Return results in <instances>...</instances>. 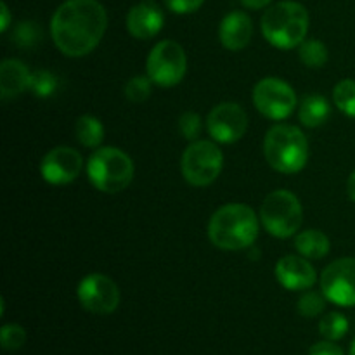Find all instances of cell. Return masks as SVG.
<instances>
[{"label":"cell","mask_w":355,"mask_h":355,"mask_svg":"<svg viewBox=\"0 0 355 355\" xmlns=\"http://www.w3.org/2000/svg\"><path fill=\"white\" fill-rule=\"evenodd\" d=\"M106 28V9L97 0H66L51 19L52 40L68 58L90 54L103 40Z\"/></svg>","instance_id":"6da1fadb"},{"label":"cell","mask_w":355,"mask_h":355,"mask_svg":"<svg viewBox=\"0 0 355 355\" xmlns=\"http://www.w3.org/2000/svg\"><path fill=\"white\" fill-rule=\"evenodd\" d=\"M259 231L260 217L245 203L224 205L208 222V238L214 246L225 252L252 248Z\"/></svg>","instance_id":"7a4b0ae2"},{"label":"cell","mask_w":355,"mask_h":355,"mask_svg":"<svg viewBox=\"0 0 355 355\" xmlns=\"http://www.w3.org/2000/svg\"><path fill=\"white\" fill-rule=\"evenodd\" d=\"M260 28L270 45L290 51L305 42L309 33V12L300 2L283 0L263 12Z\"/></svg>","instance_id":"3957f363"},{"label":"cell","mask_w":355,"mask_h":355,"mask_svg":"<svg viewBox=\"0 0 355 355\" xmlns=\"http://www.w3.org/2000/svg\"><path fill=\"white\" fill-rule=\"evenodd\" d=\"M263 156L274 170L281 173H298L309 159V142L304 132L295 125H274L263 141Z\"/></svg>","instance_id":"277c9868"},{"label":"cell","mask_w":355,"mask_h":355,"mask_svg":"<svg viewBox=\"0 0 355 355\" xmlns=\"http://www.w3.org/2000/svg\"><path fill=\"white\" fill-rule=\"evenodd\" d=\"M134 162L118 148H97L87 162V175L101 193L116 194L130 186L134 179Z\"/></svg>","instance_id":"5b68a950"},{"label":"cell","mask_w":355,"mask_h":355,"mask_svg":"<svg viewBox=\"0 0 355 355\" xmlns=\"http://www.w3.org/2000/svg\"><path fill=\"white\" fill-rule=\"evenodd\" d=\"M260 222L274 238H291L300 231L304 222V208L300 200L291 191H272L267 194L260 207Z\"/></svg>","instance_id":"8992f818"},{"label":"cell","mask_w":355,"mask_h":355,"mask_svg":"<svg viewBox=\"0 0 355 355\" xmlns=\"http://www.w3.org/2000/svg\"><path fill=\"white\" fill-rule=\"evenodd\" d=\"M182 175L191 186L205 187L217 180L224 168V155L211 141H194L186 148L180 162Z\"/></svg>","instance_id":"52a82bcc"},{"label":"cell","mask_w":355,"mask_h":355,"mask_svg":"<svg viewBox=\"0 0 355 355\" xmlns=\"http://www.w3.org/2000/svg\"><path fill=\"white\" fill-rule=\"evenodd\" d=\"M187 71L184 47L173 40H162L151 49L146 61V73L158 87H173L180 83Z\"/></svg>","instance_id":"ba28073f"},{"label":"cell","mask_w":355,"mask_h":355,"mask_svg":"<svg viewBox=\"0 0 355 355\" xmlns=\"http://www.w3.org/2000/svg\"><path fill=\"white\" fill-rule=\"evenodd\" d=\"M293 87L276 76L262 78L253 89V104L257 111L274 121L286 120L297 107Z\"/></svg>","instance_id":"9c48e42d"},{"label":"cell","mask_w":355,"mask_h":355,"mask_svg":"<svg viewBox=\"0 0 355 355\" xmlns=\"http://www.w3.org/2000/svg\"><path fill=\"white\" fill-rule=\"evenodd\" d=\"M76 297L87 312L97 315L113 314L120 305L118 284L106 274L99 272L89 274L80 281L76 288Z\"/></svg>","instance_id":"30bf717a"},{"label":"cell","mask_w":355,"mask_h":355,"mask_svg":"<svg viewBox=\"0 0 355 355\" xmlns=\"http://www.w3.org/2000/svg\"><path fill=\"white\" fill-rule=\"evenodd\" d=\"M326 300L340 307H355V259L345 257L329 263L321 274Z\"/></svg>","instance_id":"8fae6325"},{"label":"cell","mask_w":355,"mask_h":355,"mask_svg":"<svg viewBox=\"0 0 355 355\" xmlns=\"http://www.w3.org/2000/svg\"><path fill=\"white\" fill-rule=\"evenodd\" d=\"M207 128L215 142L234 144L248 130V114L239 104L220 103L208 113Z\"/></svg>","instance_id":"7c38bea8"},{"label":"cell","mask_w":355,"mask_h":355,"mask_svg":"<svg viewBox=\"0 0 355 355\" xmlns=\"http://www.w3.org/2000/svg\"><path fill=\"white\" fill-rule=\"evenodd\" d=\"M83 158L76 149L58 146L44 156L40 163L42 179L52 186H66L82 173Z\"/></svg>","instance_id":"4fadbf2b"},{"label":"cell","mask_w":355,"mask_h":355,"mask_svg":"<svg viewBox=\"0 0 355 355\" xmlns=\"http://www.w3.org/2000/svg\"><path fill=\"white\" fill-rule=\"evenodd\" d=\"M276 279L290 291H307L318 283V272L309 259L302 255H286L276 263Z\"/></svg>","instance_id":"5bb4252c"},{"label":"cell","mask_w":355,"mask_h":355,"mask_svg":"<svg viewBox=\"0 0 355 355\" xmlns=\"http://www.w3.org/2000/svg\"><path fill=\"white\" fill-rule=\"evenodd\" d=\"M165 23V14L156 3H137L128 10L127 28L128 33L139 40H149L162 31Z\"/></svg>","instance_id":"9a60e30c"},{"label":"cell","mask_w":355,"mask_h":355,"mask_svg":"<svg viewBox=\"0 0 355 355\" xmlns=\"http://www.w3.org/2000/svg\"><path fill=\"white\" fill-rule=\"evenodd\" d=\"M253 37L252 17L243 10H232L218 26V40L227 51H243L248 47Z\"/></svg>","instance_id":"2e32d148"},{"label":"cell","mask_w":355,"mask_h":355,"mask_svg":"<svg viewBox=\"0 0 355 355\" xmlns=\"http://www.w3.org/2000/svg\"><path fill=\"white\" fill-rule=\"evenodd\" d=\"M31 75L33 73L19 59H3L0 64V97L12 99L30 89Z\"/></svg>","instance_id":"e0dca14e"},{"label":"cell","mask_w":355,"mask_h":355,"mask_svg":"<svg viewBox=\"0 0 355 355\" xmlns=\"http://www.w3.org/2000/svg\"><path fill=\"white\" fill-rule=\"evenodd\" d=\"M295 248L305 259L319 260L328 255L331 243H329L328 236L319 229H307V231H302L297 234Z\"/></svg>","instance_id":"ac0fdd59"},{"label":"cell","mask_w":355,"mask_h":355,"mask_svg":"<svg viewBox=\"0 0 355 355\" xmlns=\"http://www.w3.org/2000/svg\"><path fill=\"white\" fill-rule=\"evenodd\" d=\"M331 113V106H329L328 99L319 94H309L304 97L298 106V118H300L302 125L309 128L321 127Z\"/></svg>","instance_id":"d6986e66"},{"label":"cell","mask_w":355,"mask_h":355,"mask_svg":"<svg viewBox=\"0 0 355 355\" xmlns=\"http://www.w3.org/2000/svg\"><path fill=\"white\" fill-rule=\"evenodd\" d=\"M75 134L80 144L89 149H97L104 139V127L99 118L92 114H83L76 120Z\"/></svg>","instance_id":"ffe728a7"},{"label":"cell","mask_w":355,"mask_h":355,"mask_svg":"<svg viewBox=\"0 0 355 355\" xmlns=\"http://www.w3.org/2000/svg\"><path fill=\"white\" fill-rule=\"evenodd\" d=\"M298 58L307 68H322L328 62V47L321 40H305L298 47Z\"/></svg>","instance_id":"44dd1931"},{"label":"cell","mask_w":355,"mask_h":355,"mask_svg":"<svg viewBox=\"0 0 355 355\" xmlns=\"http://www.w3.org/2000/svg\"><path fill=\"white\" fill-rule=\"evenodd\" d=\"M333 101L343 114L355 118V80H340L333 90Z\"/></svg>","instance_id":"7402d4cb"},{"label":"cell","mask_w":355,"mask_h":355,"mask_svg":"<svg viewBox=\"0 0 355 355\" xmlns=\"http://www.w3.org/2000/svg\"><path fill=\"white\" fill-rule=\"evenodd\" d=\"M347 331H349V319L340 312H329L319 321V333L326 340H331V342L342 340Z\"/></svg>","instance_id":"603a6c76"},{"label":"cell","mask_w":355,"mask_h":355,"mask_svg":"<svg viewBox=\"0 0 355 355\" xmlns=\"http://www.w3.org/2000/svg\"><path fill=\"white\" fill-rule=\"evenodd\" d=\"M151 78L148 75H137L132 76L127 83H125V97L130 103H144L149 96H151Z\"/></svg>","instance_id":"cb8c5ba5"},{"label":"cell","mask_w":355,"mask_h":355,"mask_svg":"<svg viewBox=\"0 0 355 355\" xmlns=\"http://www.w3.org/2000/svg\"><path fill=\"white\" fill-rule=\"evenodd\" d=\"M40 38H42L40 26H38L37 23H33V21H23V23H19L16 28H14L12 40L23 49L35 47V45L40 42Z\"/></svg>","instance_id":"d4e9b609"},{"label":"cell","mask_w":355,"mask_h":355,"mask_svg":"<svg viewBox=\"0 0 355 355\" xmlns=\"http://www.w3.org/2000/svg\"><path fill=\"white\" fill-rule=\"evenodd\" d=\"M26 331H24L23 326L19 324H6L2 326V331H0V343H2V349L7 352H14V350H19L21 347L26 343Z\"/></svg>","instance_id":"484cf974"},{"label":"cell","mask_w":355,"mask_h":355,"mask_svg":"<svg viewBox=\"0 0 355 355\" xmlns=\"http://www.w3.org/2000/svg\"><path fill=\"white\" fill-rule=\"evenodd\" d=\"M30 89L37 97H49L58 89V78L47 69H38L31 75Z\"/></svg>","instance_id":"4316f807"},{"label":"cell","mask_w":355,"mask_h":355,"mask_svg":"<svg viewBox=\"0 0 355 355\" xmlns=\"http://www.w3.org/2000/svg\"><path fill=\"white\" fill-rule=\"evenodd\" d=\"M326 309V297L324 295L314 293V291H309L304 293L298 300V312L304 318H318L319 314H322Z\"/></svg>","instance_id":"83f0119b"},{"label":"cell","mask_w":355,"mask_h":355,"mask_svg":"<svg viewBox=\"0 0 355 355\" xmlns=\"http://www.w3.org/2000/svg\"><path fill=\"white\" fill-rule=\"evenodd\" d=\"M201 128H203V123H201L200 114L193 113V111H186V113L180 114L179 130L187 141H198V137H200L201 134Z\"/></svg>","instance_id":"f1b7e54d"},{"label":"cell","mask_w":355,"mask_h":355,"mask_svg":"<svg viewBox=\"0 0 355 355\" xmlns=\"http://www.w3.org/2000/svg\"><path fill=\"white\" fill-rule=\"evenodd\" d=\"M205 0H165L166 7L175 14H191L196 12Z\"/></svg>","instance_id":"f546056e"},{"label":"cell","mask_w":355,"mask_h":355,"mask_svg":"<svg viewBox=\"0 0 355 355\" xmlns=\"http://www.w3.org/2000/svg\"><path fill=\"white\" fill-rule=\"evenodd\" d=\"M309 355H345L342 347L336 345L331 340H324V342H318L311 347Z\"/></svg>","instance_id":"4dcf8cb0"},{"label":"cell","mask_w":355,"mask_h":355,"mask_svg":"<svg viewBox=\"0 0 355 355\" xmlns=\"http://www.w3.org/2000/svg\"><path fill=\"white\" fill-rule=\"evenodd\" d=\"M0 14H2V21H0V31H7L10 24V12H9V7H7L6 2L0 3Z\"/></svg>","instance_id":"1f68e13d"},{"label":"cell","mask_w":355,"mask_h":355,"mask_svg":"<svg viewBox=\"0 0 355 355\" xmlns=\"http://www.w3.org/2000/svg\"><path fill=\"white\" fill-rule=\"evenodd\" d=\"M239 2L245 7H248V9H262V7L269 6L272 0H239Z\"/></svg>","instance_id":"d6a6232c"},{"label":"cell","mask_w":355,"mask_h":355,"mask_svg":"<svg viewBox=\"0 0 355 355\" xmlns=\"http://www.w3.org/2000/svg\"><path fill=\"white\" fill-rule=\"evenodd\" d=\"M347 193H349V198L355 203V170L350 173L349 182H347Z\"/></svg>","instance_id":"836d02e7"},{"label":"cell","mask_w":355,"mask_h":355,"mask_svg":"<svg viewBox=\"0 0 355 355\" xmlns=\"http://www.w3.org/2000/svg\"><path fill=\"white\" fill-rule=\"evenodd\" d=\"M350 355H355V340L352 342V347H350Z\"/></svg>","instance_id":"e575fe53"}]
</instances>
